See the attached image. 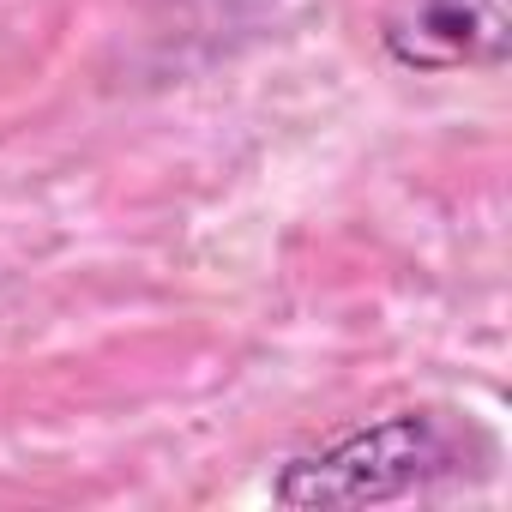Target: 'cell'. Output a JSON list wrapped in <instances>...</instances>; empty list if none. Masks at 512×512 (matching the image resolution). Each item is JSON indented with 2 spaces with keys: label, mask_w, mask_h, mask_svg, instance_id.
Wrapping results in <instances>:
<instances>
[{
  "label": "cell",
  "mask_w": 512,
  "mask_h": 512,
  "mask_svg": "<svg viewBox=\"0 0 512 512\" xmlns=\"http://www.w3.org/2000/svg\"><path fill=\"white\" fill-rule=\"evenodd\" d=\"M464 464V440L440 410L380 416L308 458H290L278 476L284 506H380L404 500Z\"/></svg>",
  "instance_id": "1"
},
{
  "label": "cell",
  "mask_w": 512,
  "mask_h": 512,
  "mask_svg": "<svg viewBox=\"0 0 512 512\" xmlns=\"http://www.w3.org/2000/svg\"><path fill=\"white\" fill-rule=\"evenodd\" d=\"M380 43L410 73H464L506 61V0H386Z\"/></svg>",
  "instance_id": "2"
}]
</instances>
